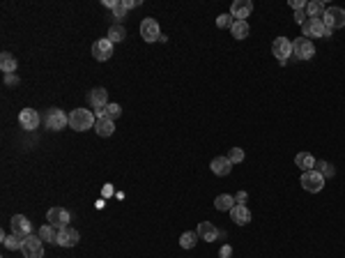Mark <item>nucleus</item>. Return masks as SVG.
Wrapping results in <instances>:
<instances>
[{
  "label": "nucleus",
  "mask_w": 345,
  "mask_h": 258,
  "mask_svg": "<svg viewBox=\"0 0 345 258\" xmlns=\"http://www.w3.org/2000/svg\"><path fill=\"white\" fill-rule=\"evenodd\" d=\"M94 115L92 111H87V108H74L69 113V127H72L74 132H87L90 127H94Z\"/></svg>",
  "instance_id": "nucleus-1"
},
{
  "label": "nucleus",
  "mask_w": 345,
  "mask_h": 258,
  "mask_svg": "<svg viewBox=\"0 0 345 258\" xmlns=\"http://www.w3.org/2000/svg\"><path fill=\"white\" fill-rule=\"evenodd\" d=\"M44 125L51 129V132H60L69 125V115H67L62 108H48L46 115H44Z\"/></svg>",
  "instance_id": "nucleus-2"
},
{
  "label": "nucleus",
  "mask_w": 345,
  "mask_h": 258,
  "mask_svg": "<svg viewBox=\"0 0 345 258\" xmlns=\"http://www.w3.org/2000/svg\"><path fill=\"white\" fill-rule=\"evenodd\" d=\"M21 254L26 258H42L44 256V240L40 235H28V238H23Z\"/></svg>",
  "instance_id": "nucleus-3"
},
{
  "label": "nucleus",
  "mask_w": 345,
  "mask_h": 258,
  "mask_svg": "<svg viewBox=\"0 0 345 258\" xmlns=\"http://www.w3.org/2000/svg\"><path fill=\"white\" fill-rule=\"evenodd\" d=\"M299 182H302V187H304L308 194H318V192H322V187H325V178H322L315 168L302 173V180H299Z\"/></svg>",
  "instance_id": "nucleus-4"
},
{
  "label": "nucleus",
  "mask_w": 345,
  "mask_h": 258,
  "mask_svg": "<svg viewBox=\"0 0 345 258\" xmlns=\"http://www.w3.org/2000/svg\"><path fill=\"white\" fill-rule=\"evenodd\" d=\"M302 33H304L306 40H311V37H332V30L322 23V21H313V19H306V23L302 26Z\"/></svg>",
  "instance_id": "nucleus-5"
},
{
  "label": "nucleus",
  "mask_w": 345,
  "mask_h": 258,
  "mask_svg": "<svg viewBox=\"0 0 345 258\" xmlns=\"http://www.w3.org/2000/svg\"><path fill=\"white\" fill-rule=\"evenodd\" d=\"M292 55L297 60H311L315 55V47H313L311 40L306 37H299V40L292 42Z\"/></svg>",
  "instance_id": "nucleus-6"
},
{
  "label": "nucleus",
  "mask_w": 345,
  "mask_h": 258,
  "mask_svg": "<svg viewBox=\"0 0 345 258\" xmlns=\"http://www.w3.org/2000/svg\"><path fill=\"white\" fill-rule=\"evenodd\" d=\"M322 23H325L329 30H336V28H345V9H343V7H327Z\"/></svg>",
  "instance_id": "nucleus-7"
},
{
  "label": "nucleus",
  "mask_w": 345,
  "mask_h": 258,
  "mask_svg": "<svg viewBox=\"0 0 345 258\" xmlns=\"http://www.w3.org/2000/svg\"><path fill=\"white\" fill-rule=\"evenodd\" d=\"M69 219H72V214H69L65 207H51V210L46 212V221L51 226H55L58 231H62V228L69 226Z\"/></svg>",
  "instance_id": "nucleus-8"
},
{
  "label": "nucleus",
  "mask_w": 345,
  "mask_h": 258,
  "mask_svg": "<svg viewBox=\"0 0 345 258\" xmlns=\"http://www.w3.org/2000/svg\"><path fill=\"white\" fill-rule=\"evenodd\" d=\"M140 37H143L145 42H150V44L164 37L157 19H143V23H140Z\"/></svg>",
  "instance_id": "nucleus-9"
},
{
  "label": "nucleus",
  "mask_w": 345,
  "mask_h": 258,
  "mask_svg": "<svg viewBox=\"0 0 345 258\" xmlns=\"http://www.w3.org/2000/svg\"><path fill=\"white\" fill-rule=\"evenodd\" d=\"M272 53L281 60V65H286L288 58L292 55V42L288 37H276L272 44Z\"/></svg>",
  "instance_id": "nucleus-10"
},
{
  "label": "nucleus",
  "mask_w": 345,
  "mask_h": 258,
  "mask_svg": "<svg viewBox=\"0 0 345 258\" xmlns=\"http://www.w3.org/2000/svg\"><path fill=\"white\" fill-rule=\"evenodd\" d=\"M92 55L94 60H99V62H106V60H111V55H113V42L108 40H97L92 44Z\"/></svg>",
  "instance_id": "nucleus-11"
},
{
  "label": "nucleus",
  "mask_w": 345,
  "mask_h": 258,
  "mask_svg": "<svg viewBox=\"0 0 345 258\" xmlns=\"http://www.w3.org/2000/svg\"><path fill=\"white\" fill-rule=\"evenodd\" d=\"M9 224H12V233H14V235H19V238H28V235H33V224H30L28 217H23V214H14Z\"/></svg>",
  "instance_id": "nucleus-12"
},
{
  "label": "nucleus",
  "mask_w": 345,
  "mask_h": 258,
  "mask_svg": "<svg viewBox=\"0 0 345 258\" xmlns=\"http://www.w3.org/2000/svg\"><path fill=\"white\" fill-rule=\"evenodd\" d=\"M253 12V2L251 0H235L230 7V16L235 21H246V16Z\"/></svg>",
  "instance_id": "nucleus-13"
},
{
  "label": "nucleus",
  "mask_w": 345,
  "mask_h": 258,
  "mask_svg": "<svg viewBox=\"0 0 345 258\" xmlns=\"http://www.w3.org/2000/svg\"><path fill=\"white\" fill-rule=\"evenodd\" d=\"M19 122L26 132H33V129L40 127V113L35 111V108H23L21 115H19Z\"/></svg>",
  "instance_id": "nucleus-14"
},
{
  "label": "nucleus",
  "mask_w": 345,
  "mask_h": 258,
  "mask_svg": "<svg viewBox=\"0 0 345 258\" xmlns=\"http://www.w3.org/2000/svg\"><path fill=\"white\" fill-rule=\"evenodd\" d=\"M87 102H90V106H94V108H106L108 106V93L106 88H92L90 93H87Z\"/></svg>",
  "instance_id": "nucleus-15"
},
{
  "label": "nucleus",
  "mask_w": 345,
  "mask_h": 258,
  "mask_svg": "<svg viewBox=\"0 0 345 258\" xmlns=\"http://www.w3.org/2000/svg\"><path fill=\"white\" fill-rule=\"evenodd\" d=\"M79 240H81V235H79V231H74L72 226H67V228H62V231L58 233V245L60 247H76L79 245Z\"/></svg>",
  "instance_id": "nucleus-16"
},
{
  "label": "nucleus",
  "mask_w": 345,
  "mask_h": 258,
  "mask_svg": "<svg viewBox=\"0 0 345 258\" xmlns=\"http://www.w3.org/2000/svg\"><path fill=\"white\" fill-rule=\"evenodd\" d=\"M210 168H212L214 175H219V178H223V175H228V173L232 171V164L228 157H214L212 161H210Z\"/></svg>",
  "instance_id": "nucleus-17"
},
{
  "label": "nucleus",
  "mask_w": 345,
  "mask_h": 258,
  "mask_svg": "<svg viewBox=\"0 0 345 258\" xmlns=\"http://www.w3.org/2000/svg\"><path fill=\"white\" fill-rule=\"evenodd\" d=\"M198 238L200 240H205V242H214V240L221 235V231L216 228L214 224H210V221H203V224H198Z\"/></svg>",
  "instance_id": "nucleus-18"
},
{
  "label": "nucleus",
  "mask_w": 345,
  "mask_h": 258,
  "mask_svg": "<svg viewBox=\"0 0 345 258\" xmlns=\"http://www.w3.org/2000/svg\"><path fill=\"white\" fill-rule=\"evenodd\" d=\"M230 219L237 226H246L249 221H251V210H249L246 206H239V203H237V206L230 210Z\"/></svg>",
  "instance_id": "nucleus-19"
},
{
  "label": "nucleus",
  "mask_w": 345,
  "mask_h": 258,
  "mask_svg": "<svg viewBox=\"0 0 345 258\" xmlns=\"http://www.w3.org/2000/svg\"><path fill=\"white\" fill-rule=\"evenodd\" d=\"M325 12H327L325 2H320V0H311V2H306V14H308V19L322 21V19H325Z\"/></svg>",
  "instance_id": "nucleus-20"
},
{
  "label": "nucleus",
  "mask_w": 345,
  "mask_h": 258,
  "mask_svg": "<svg viewBox=\"0 0 345 258\" xmlns=\"http://www.w3.org/2000/svg\"><path fill=\"white\" fill-rule=\"evenodd\" d=\"M94 129H97V134L99 136H113V132H115V122L113 120H106V118H97V122H94Z\"/></svg>",
  "instance_id": "nucleus-21"
},
{
  "label": "nucleus",
  "mask_w": 345,
  "mask_h": 258,
  "mask_svg": "<svg viewBox=\"0 0 345 258\" xmlns=\"http://www.w3.org/2000/svg\"><path fill=\"white\" fill-rule=\"evenodd\" d=\"M214 207L221 212H230L232 207H235V196H230V194H219V196L214 199Z\"/></svg>",
  "instance_id": "nucleus-22"
},
{
  "label": "nucleus",
  "mask_w": 345,
  "mask_h": 258,
  "mask_svg": "<svg viewBox=\"0 0 345 258\" xmlns=\"http://www.w3.org/2000/svg\"><path fill=\"white\" fill-rule=\"evenodd\" d=\"M16 67H19V62H16V58H14L9 51H5L2 55H0V69L5 74H14L16 72Z\"/></svg>",
  "instance_id": "nucleus-23"
},
{
  "label": "nucleus",
  "mask_w": 345,
  "mask_h": 258,
  "mask_svg": "<svg viewBox=\"0 0 345 258\" xmlns=\"http://www.w3.org/2000/svg\"><path fill=\"white\" fill-rule=\"evenodd\" d=\"M295 164L302 168V171H313L315 168V157L313 155H308V153H299L297 157H295Z\"/></svg>",
  "instance_id": "nucleus-24"
},
{
  "label": "nucleus",
  "mask_w": 345,
  "mask_h": 258,
  "mask_svg": "<svg viewBox=\"0 0 345 258\" xmlns=\"http://www.w3.org/2000/svg\"><path fill=\"white\" fill-rule=\"evenodd\" d=\"M120 115H122V106L120 104H108L106 108H101L99 113H97V118H106V120H118Z\"/></svg>",
  "instance_id": "nucleus-25"
},
{
  "label": "nucleus",
  "mask_w": 345,
  "mask_h": 258,
  "mask_svg": "<svg viewBox=\"0 0 345 258\" xmlns=\"http://www.w3.org/2000/svg\"><path fill=\"white\" fill-rule=\"evenodd\" d=\"M58 228L55 226H51V224H46V226H42L40 228V238L44 240V242H51V245H58Z\"/></svg>",
  "instance_id": "nucleus-26"
},
{
  "label": "nucleus",
  "mask_w": 345,
  "mask_h": 258,
  "mask_svg": "<svg viewBox=\"0 0 345 258\" xmlns=\"http://www.w3.org/2000/svg\"><path fill=\"white\" fill-rule=\"evenodd\" d=\"M249 30H251V28H249L246 21H235L232 28H230V33H232L235 40H246V37H249Z\"/></svg>",
  "instance_id": "nucleus-27"
},
{
  "label": "nucleus",
  "mask_w": 345,
  "mask_h": 258,
  "mask_svg": "<svg viewBox=\"0 0 345 258\" xmlns=\"http://www.w3.org/2000/svg\"><path fill=\"white\" fill-rule=\"evenodd\" d=\"M198 240L200 238H198V233H196V231H186V233L179 235V247H182V249H193Z\"/></svg>",
  "instance_id": "nucleus-28"
},
{
  "label": "nucleus",
  "mask_w": 345,
  "mask_h": 258,
  "mask_svg": "<svg viewBox=\"0 0 345 258\" xmlns=\"http://www.w3.org/2000/svg\"><path fill=\"white\" fill-rule=\"evenodd\" d=\"M127 37V30L125 26H120V23H113V26L108 28V40L113 42V44H118V42H122Z\"/></svg>",
  "instance_id": "nucleus-29"
},
{
  "label": "nucleus",
  "mask_w": 345,
  "mask_h": 258,
  "mask_svg": "<svg viewBox=\"0 0 345 258\" xmlns=\"http://www.w3.org/2000/svg\"><path fill=\"white\" fill-rule=\"evenodd\" d=\"M2 247L5 249H21L23 247V238H19V235H2Z\"/></svg>",
  "instance_id": "nucleus-30"
},
{
  "label": "nucleus",
  "mask_w": 345,
  "mask_h": 258,
  "mask_svg": "<svg viewBox=\"0 0 345 258\" xmlns=\"http://www.w3.org/2000/svg\"><path fill=\"white\" fill-rule=\"evenodd\" d=\"M315 171L320 173V175H322V178H332L334 173V166L329 164V161H315Z\"/></svg>",
  "instance_id": "nucleus-31"
},
{
  "label": "nucleus",
  "mask_w": 345,
  "mask_h": 258,
  "mask_svg": "<svg viewBox=\"0 0 345 258\" xmlns=\"http://www.w3.org/2000/svg\"><path fill=\"white\" fill-rule=\"evenodd\" d=\"M111 12H113V19L122 21L127 16V12H129V9L125 7V0H115V5L111 7Z\"/></svg>",
  "instance_id": "nucleus-32"
},
{
  "label": "nucleus",
  "mask_w": 345,
  "mask_h": 258,
  "mask_svg": "<svg viewBox=\"0 0 345 258\" xmlns=\"http://www.w3.org/2000/svg\"><path fill=\"white\" fill-rule=\"evenodd\" d=\"M226 157L230 159V164L235 166V164H239V161H244V150H242V148H230V153H228Z\"/></svg>",
  "instance_id": "nucleus-33"
},
{
  "label": "nucleus",
  "mask_w": 345,
  "mask_h": 258,
  "mask_svg": "<svg viewBox=\"0 0 345 258\" xmlns=\"http://www.w3.org/2000/svg\"><path fill=\"white\" fill-rule=\"evenodd\" d=\"M232 23H235V19H232L230 14H221L219 19H216V26L219 28H232Z\"/></svg>",
  "instance_id": "nucleus-34"
},
{
  "label": "nucleus",
  "mask_w": 345,
  "mask_h": 258,
  "mask_svg": "<svg viewBox=\"0 0 345 258\" xmlns=\"http://www.w3.org/2000/svg\"><path fill=\"white\" fill-rule=\"evenodd\" d=\"M295 21H297L299 26H304V23H306V9H299V12H295Z\"/></svg>",
  "instance_id": "nucleus-35"
},
{
  "label": "nucleus",
  "mask_w": 345,
  "mask_h": 258,
  "mask_svg": "<svg viewBox=\"0 0 345 258\" xmlns=\"http://www.w3.org/2000/svg\"><path fill=\"white\" fill-rule=\"evenodd\" d=\"M290 7L295 12H299V9H306V2L304 0H290Z\"/></svg>",
  "instance_id": "nucleus-36"
},
{
  "label": "nucleus",
  "mask_w": 345,
  "mask_h": 258,
  "mask_svg": "<svg viewBox=\"0 0 345 258\" xmlns=\"http://www.w3.org/2000/svg\"><path fill=\"white\" fill-rule=\"evenodd\" d=\"M246 199H249V194H246V192H239L237 196H235V203H239V206H244V203H246Z\"/></svg>",
  "instance_id": "nucleus-37"
},
{
  "label": "nucleus",
  "mask_w": 345,
  "mask_h": 258,
  "mask_svg": "<svg viewBox=\"0 0 345 258\" xmlns=\"http://www.w3.org/2000/svg\"><path fill=\"white\" fill-rule=\"evenodd\" d=\"M5 83H7V86H16V83H19V76H12V74H5Z\"/></svg>",
  "instance_id": "nucleus-38"
},
{
  "label": "nucleus",
  "mask_w": 345,
  "mask_h": 258,
  "mask_svg": "<svg viewBox=\"0 0 345 258\" xmlns=\"http://www.w3.org/2000/svg\"><path fill=\"white\" fill-rule=\"evenodd\" d=\"M230 254H232V247L230 245H226L223 249H221V258H230Z\"/></svg>",
  "instance_id": "nucleus-39"
},
{
  "label": "nucleus",
  "mask_w": 345,
  "mask_h": 258,
  "mask_svg": "<svg viewBox=\"0 0 345 258\" xmlns=\"http://www.w3.org/2000/svg\"><path fill=\"white\" fill-rule=\"evenodd\" d=\"M136 5H138L136 0H125V7H127V9H131V7H136Z\"/></svg>",
  "instance_id": "nucleus-40"
}]
</instances>
